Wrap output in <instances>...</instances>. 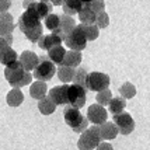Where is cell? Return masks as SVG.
<instances>
[{
    "instance_id": "cell-10",
    "label": "cell",
    "mask_w": 150,
    "mask_h": 150,
    "mask_svg": "<svg viewBox=\"0 0 150 150\" xmlns=\"http://www.w3.org/2000/svg\"><path fill=\"white\" fill-rule=\"evenodd\" d=\"M107 118H108V112L105 110L104 107L98 104H93L88 107L87 110V119L88 122H93L94 125H103L104 122H107Z\"/></svg>"
},
{
    "instance_id": "cell-15",
    "label": "cell",
    "mask_w": 150,
    "mask_h": 150,
    "mask_svg": "<svg viewBox=\"0 0 150 150\" xmlns=\"http://www.w3.org/2000/svg\"><path fill=\"white\" fill-rule=\"evenodd\" d=\"M14 20L10 13H3L0 16V37L8 35L14 31Z\"/></svg>"
},
{
    "instance_id": "cell-30",
    "label": "cell",
    "mask_w": 150,
    "mask_h": 150,
    "mask_svg": "<svg viewBox=\"0 0 150 150\" xmlns=\"http://www.w3.org/2000/svg\"><path fill=\"white\" fill-rule=\"evenodd\" d=\"M16 60H17V53H16V51L11 49V48L6 49L4 52L0 55V62H1L4 66L13 63V62H16Z\"/></svg>"
},
{
    "instance_id": "cell-3",
    "label": "cell",
    "mask_w": 150,
    "mask_h": 150,
    "mask_svg": "<svg viewBox=\"0 0 150 150\" xmlns=\"http://www.w3.org/2000/svg\"><path fill=\"white\" fill-rule=\"evenodd\" d=\"M101 142H103V139L100 136L98 126L94 125L80 133V137L77 140V147L79 150H94Z\"/></svg>"
},
{
    "instance_id": "cell-38",
    "label": "cell",
    "mask_w": 150,
    "mask_h": 150,
    "mask_svg": "<svg viewBox=\"0 0 150 150\" xmlns=\"http://www.w3.org/2000/svg\"><path fill=\"white\" fill-rule=\"evenodd\" d=\"M8 48H11V46H8L6 44V41H4V39L1 38V37H0V55H1V53L4 52V51H6V49H8Z\"/></svg>"
},
{
    "instance_id": "cell-41",
    "label": "cell",
    "mask_w": 150,
    "mask_h": 150,
    "mask_svg": "<svg viewBox=\"0 0 150 150\" xmlns=\"http://www.w3.org/2000/svg\"><path fill=\"white\" fill-rule=\"evenodd\" d=\"M63 0H51V4L52 6H62Z\"/></svg>"
},
{
    "instance_id": "cell-4",
    "label": "cell",
    "mask_w": 150,
    "mask_h": 150,
    "mask_svg": "<svg viewBox=\"0 0 150 150\" xmlns=\"http://www.w3.org/2000/svg\"><path fill=\"white\" fill-rule=\"evenodd\" d=\"M55 73H56L55 65L46 56H41L38 65L35 66V69H34L33 77H35L38 81H44L45 83V81L51 80L55 76Z\"/></svg>"
},
{
    "instance_id": "cell-28",
    "label": "cell",
    "mask_w": 150,
    "mask_h": 150,
    "mask_svg": "<svg viewBox=\"0 0 150 150\" xmlns=\"http://www.w3.org/2000/svg\"><path fill=\"white\" fill-rule=\"evenodd\" d=\"M87 70L83 69V67H79L77 70L74 72V76H73V81H74V84L80 86V87H83L86 91H87Z\"/></svg>"
},
{
    "instance_id": "cell-44",
    "label": "cell",
    "mask_w": 150,
    "mask_h": 150,
    "mask_svg": "<svg viewBox=\"0 0 150 150\" xmlns=\"http://www.w3.org/2000/svg\"><path fill=\"white\" fill-rule=\"evenodd\" d=\"M8 1H10V0H8Z\"/></svg>"
},
{
    "instance_id": "cell-13",
    "label": "cell",
    "mask_w": 150,
    "mask_h": 150,
    "mask_svg": "<svg viewBox=\"0 0 150 150\" xmlns=\"http://www.w3.org/2000/svg\"><path fill=\"white\" fill-rule=\"evenodd\" d=\"M18 62L21 63L23 69H24L25 72H31V70L35 69V66L38 65L39 58L37 53L31 52V51H24V52L20 55Z\"/></svg>"
},
{
    "instance_id": "cell-36",
    "label": "cell",
    "mask_w": 150,
    "mask_h": 150,
    "mask_svg": "<svg viewBox=\"0 0 150 150\" xmlns=\"http://www.w3.org/2000/svg\"><path fill=\"white\" fill-rule=\"evenodd\" d=\"M11 7V1L8 0H0V16L3 13H7V10Z\"/></svg>"
},
{
    "instance_id": "cell-11",
    "label": "cell",
    "mask_w": 150,
    "mask_h": 150,
    "mask_svg": "<svg viewBox=\"0 0 150 150\" xmlns=\"http://www.w3.org/2000/svg\"><path fill=\"white\" fill-rule=\"evenodd\" d=\"M74 27H76V21H74V18L70 17V16L63 14V16H59V27H58V30H55L52 34L60 37L62 39H65V37L72 31Z\"/></svg>"
},
{
    "instance_id": "cell-20",
    "label": "cell",
    "mask_w": 150,
    "mask_h": 150,
    "mask_svg": "<svg viewBox=\"0 0 150 150\" xmlns=\"http://www.w3.org/2000/svg\"><path fill=\"white\" fill-rule=\"evenodd\" d=\"M46 93H48V87L44 81H34L31 87H30V94H31V97L35 98V100H41V98H44L46 96Z\"/></svg>"
},
{
    "instance_id": "cell-24",
    "label": "cell",
    "mask_w": 150,
    "mask_h": 150,
    "mask_svg": "<svg viewBox=\"0 0 150 150\" xmlns=\"http://www.w3.org/2000/svg\"><path fill=\"white\" fill-rule=\"evenodd\" d=\"M38 110H39V112L44 114V115H51V114L55 112L56 105L53 104V101L48 97V96H45L44 98L38 100Z\"/></svg>"
},
{
    "instance_id": "cell-40",
    "label": "cell",
    "mask_w": 150,
    "mask_h": 150,
    "mask_svg": "<svg viewBox=\"0 0 150 150\" xmlns=\"http://www.w3.org/2000/svg\"><path fill=\"white\" fill-rule=\"evenodd\" d=\"M34 1H35V0H24V1H23V6H24V8H28Z\"/></svg>"
},
{
    "instance_id": "cell-43",
    "label": "cell",
    "mask_w": 150,
    "mask_h": 150,
    "mask_svg": "<svg viewBox=\"0 0 150 150\" xmlns=\"http://www.w3.org/2000/svg\"><path fill=\"white\" fill-rule=\"evenodd\" d=\"M38 1H45V3H51V0H38Z\"/></svg>"
},
{
    "instance_id": "cell-5",
    "label": "cell",
    "mask_w": 150,
    "mask_h": 150,
    "mask_svg": "<svg viewBox=\"0 0 150 150\" xmlns=\"http://www.w3.org/2000/svg\"><path fill=\"white\" fill-rule=\"evenodd\" d=\"M65 44L69 49L72 51H79L81 52L83 49H86V45H87V38H86L84 33L81 31L80 25H76L70 33L65 37Z\"/></svg>"
},
{
    "instance_id": "cell-2",
    "label": "cell",
    "mask_w": 150,
    "mask_h": 150,
    "mask_svg": "<svg viewBox=\"0 0 150 150\" xmlns=\"http://www.w3.org/2000/svg\"><path fill=\"white\" fill-rule=\"evenodd\" d=\"M63 118L65 122L73 129V132L81 133L88 128V119L80 112V110L73 108V107H66L63 110Z\"/></svg>"
},
{
    "instance_id": "cell-17",
    "label": "cell",
    "mask_w": 150,
    "mask_h": 150,
    "mask_svg": "<svg viewBox=\"0 0 150 150\" xmlns=\"http://www.w3.org/2000/svg\"><path fill=\"white\" fill-rule=\"evenodd\" d=\"M81 52H79V51H66L65 53V58H63V62H62V65L63 66H69V67H77L80 65V62H81Z\"/></svg>"
},
{
    "instance_id": "cell-19",
    "label": "cell",
    "mask_w": 150,
    "mask_h": 150,
    "mask_svg": "<svg viewBox=\"0 0 150 150\" xmlns=\"http://www.w3.org/2000/svg\"><path fill=\"white\" fill-rule=\"evenodd\" d=\"M62 7H63V13L66 16H70L73 17L74 14H77L81 7H83V3L80 0H63L62 3Z\"/></svg>"
},
{
    "instance_id": "cell-14",
    "label": "cell",
    "mask_w": 150,
    "mask_h": 150,
    "mask_svg": "<svg viewBox=\"0 0 150 150\" xmlns=\"http://www.w3.org/2000/svg\"><path fill=\"white\" fill-rule=\"evenodd\" d=\"M62 41L63 39L58 37V35H55V34H49V35H42L41 38L38 39V44L39 48L41 49H44V51H49L51 48H55V46L58 45H62Z\"/></svg>"
},
{
    "instance_id": "cell-31",
    "label": "cell",
    "mask_w": 150,
    "mask_h": 150,
    "mask_svg": "<svg viewBox=\"0 0 150 150\" xmlns=\"http://www.w3.org/2000/svg\"><path fill=\"white\" fill-rule=\"evenodd\" d=\"M44 20H45V27L51 33H53L55 30H58V27H59V16L58 14L51 13L49 16H46Z\"/></svg>"
},
{
    "instance_id": "cell-23",
    "label": "cell",
    "mask_w": 150,
    "mask_h": 150,
    "mask_svg": "<svg viewBox=\"0 0 150 150\" xmlns=\"http://www.w3.org/2000/svg\"><path fill=\"white\" fill-rule=\"evenodd\" d=\"M6 101L10 107H18L24 101V94H23V91L20 88H13V90L8 91V94H7V97H6Z\"/></svg>"
},
{
    "instance_id": "cell-25",
    "label": "cell",
    "mask_w": 150,
    "mask_h": 150,
    "mask_svg": "<svg viewBox=\"0 0 150 150\" xmlns=\"http://www.w3.org/2000/svg\"><path fill=\"white\" fill-rule=\"evenodd\" d=\"M74 67H69V66H63L60 65L59 69L56 70L58 73V77L62 83H70L73 81V76H74Z\"/></svg>"
},
{
    "instance_id": "cell-22",
    "label": "cell",
    "mask_w": 150,
    "mask_h": 150,
    "mask_svg": "<svg viewBox=\"0 0 150 150\" xmlns=\"http://www.w3.org/2000/svg\"><path fill=\"white\" fill-rule=\"evenodd\" d=\"M125 107H126V100L122 97H112L111 101L108 103V111L111 112L112 115H117L124 112Z\"/></svg>"
},
{
    "instance_id": "cell-7",
    "label": "cell",
    "mask_w": 150,
    "mask_h": 150,
    "mask_svg": "<svg viewBox=\"0 0 150 150\" xmlns=\"http://www.w3.org/2000/svg\"><path fill=\"white\" fill-rule=\"evenodd\" d=\"M86 94H87V91L83 87H80L77 84L69 86V88H67V104L73 108L80 110L86 104V100H87Z\"/></svg>"
},
{
    "instance_id": "cell-27",
    "label": "cell",
    "mask_w": 150,
    "mask_h": 150,
    "mask_svg": "<svg viewBox=\"0 0 150 150\" xmlns=\"http://www.w3.org/2000/svg\"><path fill=\"white\" fill-rule=\"evenodd\" d=\"M81 31L84 33L87 41H96L100 35V28L96 24H79Z\"/></svg>"
},
{
    "instance_id": "cell-39",
    "label": "cell",
    "mask_w": 150,
    "mask_h": 150,
    "mask_svg": "<svg viewBox=\"0 0 150 150\" xmlns=\"http://www.w3.org/2000/svg\"><path fill=\"white\" fill-rule=\"evenodd\" d=\"M1 38L6 41L7 45L11 46V44H13V35H11V34H8V35H4V37H1Z\"/></svg>"
},
{
    "instance_id": "cell-12",
    "label": "cell",
    "mask_w": 150,
    "mask_h": 150,
    "mask_svg": "<svg viewBox=\"0 0 150 150\" xmlns=\"http://www.w3.org/2000/svg\"><path fill=\"white\" fill-rule=\"evenodd\" d=\"M67 88H69V84L56 86L51 88L48 97L52 100L55 105H67Z\"/></svg>"
},
{
    "instance_id": "cell-35",
    "label": "cell",
    "mask_w": 150,
    "mask_h": 150,
    "mask_svg": "<svg viewBox=\"0 0 150 150\" xmlns=\"http://www.w3.org/2000/svg\"><path fill=\"white\" fill-rule=\"evenodd\" d=\"M30 83H33V74L30 72H25L24 76H23V79H21V81L17 84L16 88H21V87H24V86H28Z\"/></svg>"
},
{
    "instance_id": "cell-37",
    "label": "cell",
    "mask_w": 150,
    "mask_h": 150,
    "mask_svg": "<svg viewBox=\"0 0 150 150\" xmlns=\"http://www.w3.org/2000/svg\"><path fill=\"white\" fill-rule=\"evenodd\" d=\"M96 150H114V147H112L108 142H101V143L96 147Z\"/></svg>"
},
{
    "instance_id": "cell-32",
    "label": "cell",
    "mask_w": 150,
    "mask_h": 150,
    "mask_svg": "<svg viewBox=\"0 0 150 150\" xmlns=\"http://www.w3.org/2000/svg\"><path fill=\"white\" fill-rule=\"evenodd\" d=\"M111 98H112V93L110 88L97 93V103H98V105H101V107L108 105V103L111 101Z\"/></svg>"
},
{
    "instance_id": "cell-1",
    "label": "cell",
    "mask_w": 150,
    "mask_h": 150,
    "mask_svg": "<svg viewBox=\"0 0 150 150\" xmlns=\"http://www.w3.org/2000/svg\"><path fill=\"white\" fill-rule=\"evenodd\" d=\"M18 28L24 33V35L27 38L30 39L31 42H34V44H37L38 39L42 37L44 27L41 24V20L38 18L33 4L28 8H25V11L21 14V17L18 18Z\"/></svg>"
},
{
    "instance_id": "cell-16",
    "label": "cell",
    "mask_w": 150,
    "mask_h": 150,
    "mask_svg": "<svg viewBox=\"0 0 150 150\" xmlns=\"http://www.w3.org/2000/svg\"><path fill=\"white\" fill-rule=\"evenodd\" d=\"M98 132L103 140H111V139H115V136L118 135V128L114 122H104L98 126Z\"/></svg>"
},
{
    "instance_id": "cell-9",
    "label": "cell",
    "mask_w": 150,
    "mask_h": 150,
    "mask_svg": "<svg viewBox=\"0 0 150 150\" xmlns=\"http://www.w3.org/2000/svg\"><path fill=\"white\" fill-rule=\"evenodd\" d=\"M114 124L118 128V132L121 135H129L135 129V121L129 115V112H121L114 115Z\"/></svg>"
},
{
    "instance_id": "cell-18",
    "label": "cell",
    "mask_w": 150,
    "mask_h": 150,
    "mask_svg": "<svg viewBox=\"0 0 150 150\" xmlns=\"http://www.w3.org/2000/svg\"><path fill=\"white\" fill-rule=\"evenodd\" d=\"M65 53H66L65 48L62 45H58V46H55V48H51L48 51V56L46 58L49 59L53 65H62L63 58H65Z\"/></svg>"
},
{
    "instance_id": "cell-33",
    "label": "cell",
    "mask_w": 150,
    "mask_h": 150,
    "mask_svg": "<svg viewBox=\"0 0 150 150\" xmlns=\"http://www.w3.org/2000/svg\"><path fill=\"white\" fill-rule=\"evenodd\" d=\"M84 4H87L88 8H90L96 16L100 13H103V11H105V1L104 0H93L90 3H84Z\"/></svg>"
},
{
    "instance_id": "cell-29",
    "label": "cell",
    "mask_w": 150,
    "mask_h": 150,
    "mask_svg": "<svg viewBox=\"0 0 150 150\" xmlns=\"http://www.w3.org/2000/svg\"><path fill=\"white\" fill-rule=\"evenodd\" d=\"M119 94H121V97L125 98V100H131L136 96V87L129 83V81H126L124 84L121 86V88H119Z\"/></svg>"
},
{
    "instance_id": "cell-26",
    "label": "cell",
    "mask_w": 150,
    "mask_h": 150,
    "mask_svg": "<svg viewBox=\"0 0 150 150\" xmlns=\"http://www.w3.org/2000/svg\"><path fill=\"white\" fill-rule=\"evenodd\" d=\"M77 14H79V20L81 21V24H94L96 23V17L97 16L88 8L87 4H83L81 10Z\"/></svg>"
},
{
    "instance_id": "cell-34",
    "label": "cell",
    "mask_w": 150,
    "mask_h": 150,
    "mask_svg": "<svg viewBox=\"0 0 150 150\" xmlns=\"http://www.w3.org/2000/svg\"><path fill=\"white\" fill-rule=\"evenodd\" d=\"M98 28H107V27L110 25V17H108V14L103 11V13L97 14V17H96V23H94Z\"/></svg>"
},
{
    "instance_id": "cell-6",
    "label": "cell",
    "mask_w": 150,
    "mask_h": 150,
    "mask_svg": "<svg viewBox=\"0 0 150 150\" xmlns=\"http://www.w3.org/2000/svg\"><path fill=\"white\" fill-rule=\"evenodd\" d=\"M110 86V76L101 72H91L87 74V91H103Z\"/></svg>"
},
{
    "instance_id": "cell-21",
    "label": "cell",
    "mask_w": 150,
    "mask_h": 150,
    "mask_svg": "<svg viewBox=\"0 0 150 150\" xmlns=\"http://www.w3.org/2000/svg\"><path fill=\"white\" fill-rule=\"evenodd\" d=\"M33 7H34V10H35V13H37L39 20L45 18L46 16H49L53 10L52 4H51V3H45V1H34Z\"/></svg>"
},
{
    "instance_id": "cell-8",
    "label": "cell",
    "mask_w": 150,
    "mask_h": 150,
    "mask_svg": "<svg viewBox=\"0 0 150 150\" xmlns=\"http://www.w3.org/2000/svg\"><path fill=\"white\" fill-rule=\"evenodd\" d=\"M24 73H25V70L23 69L21 63H20L18 60H16V62L6 66V69H4V77L8 81V84L11 86L13 88H16L17 84L21 81Z\"/></svg>"
},
{
    "instance_id": "cell-42",
    "label": "cell",
    "mask_w": 150,
    "mask_h": 150,
    "mask_svg": "<svg viewBox=\"0 0 150 150\" xmlns=\"http://www.w3.org/2000/svg\"><path fill=\"white\" fill-rule=\"evenodd\" d=\"M80 1H81V3L84 4V3H90V1H93V0H80Z\"/></svg>"
}]
</instances>
